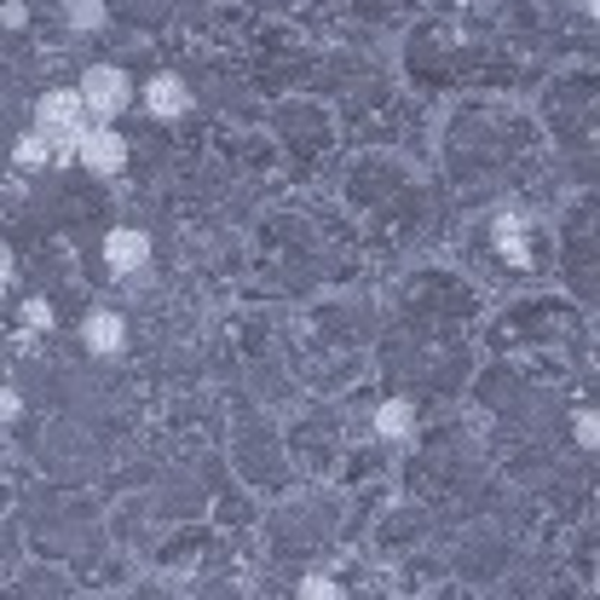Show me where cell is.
Listing matches in <instances>:
<instances>
[{
  "label": "cell",
  "instance_id": "9a60e30c",
  "mask_svg": "<svg viewBox=\"0 0 600 600\" xmlns=\"http://www.w3.org/2000/svg\"><path fill=\"white\" fill-rule=\"evenodd\" d=\"M12 272H17V260H12L7 243H0V289H12Z\"/></svg>",
  "mask_w": 600,
  "mask_h": 600
},
{
  "label": "cell",
  "instance_id": "7c38bea8",
  "mask_svg": "<svg viewBox=\"0 0 600 600\" xmlns=\"http://www.w3.org/2000/svg\"><path fill=\"white\" fill-rule=\"evenodd\" d=\"M300 600H341V589H335L329 577H307V584H300Z\"/></svg>",
  "mask_w": 600,
  "mask_h": 600
},
{
  "label": "cell",
  "instance_id": "8fae6325",
  "mask_svg": "<svg viewBox=\"0 0 600 600\" xmlns=\"http://www.w3.org/2000/svg\"><path fill=\"white\" fill-rule=\"evenodd\" d=\"M572 433H577V445H584V451H595V445H600V422H595V410H577Z\"/></svg>",
  "mask_w": 600,
  "mask_h": 600
},
{
  "label": "cell",
  "instance_id": "52a82bcc",
  "mask_svg": "<svg viewBox=\"0 0 600 600\" xmlns=\"http://www.w3.org/2000/svg\"><path fill=\"white\" fill-rule=\"evenodd\" d=\"M375 433L382 439H410L416 433V410L405 405V398H387V405L375 410Z\"/></svg>",
  "mask_w": 600,
  "mask_h": 600
},
{
  "label": "cell",
  "instance_id": "3957f363",
  "mask_svg": "<svg viewBox=\"0 0 600 600\" xmlns=\"http://www.w3.org/2000/svg\"><path fill=\"white\" fill-rule=\"evenodd\" d=\"M75 163H82L87 173H98V179L122 173V168H128V139L116 133L110 122H98V128L82 133V145H75Z\"/></svg>",
  "mask_w": 600,
  "mask_h": 600
},
{
  "label": "cell",
  "instance_id": "8992f818",
  "mask_svg": "<svg viewBox=\"0 0 600 600\" xmlns=\"http://www.w3.org/2000/svg\"><path fill=\"white\" fill-rule=\"evenodd\" d=\"M82 341H87V352L110 358V352H122V347H128V324H122L116 312H93V317H87V329H82Z\"/></svg>",
  "mask_w": 600,
  "mask_h": 600
},
{
  "label": "cell",
  "instance_id": "ba28073f",
  "mask_svg": "<svg viewBox=\"0 0 600 600\" xmlns=\"http://www.w3.org/2000/svg\"><path fill=\"white\" fill-rule=\"evenodd\" d=\"M64 17H70V29H82V35H93V29H105V0H64Z\"/></svg>",
  "mask_w": 600,
  "mask_h": 600
},
{
  "label": "cell",
  "instance_id": "30bf717a",
  "mask_svg": "<svg viewBox=\"0 0 600 600\" xmlns=\"http://www.w3.org/2000/svg\"><path fill=\"white\" fill-rule=\"evenodd\" d=\"M24 329H52V307H47L41 295L24 300Z\"/></svg>",
  "mask_w": 600,
  "mask_h": 600
},
{
  "label": "cell",
  "instance_id": "7a4b0ae2",
  "mask_svg": "<svg viewBox=\"0 0 600 600\" xmlns=\"http://www.w3.org/2000/svg\"><path fill=\"white\" fill-rule=\"evenodd\" d=\"M75 93H82L87 122H116V116L133 105V75H128L122 64H93Z\"/></svg>",
  "mask_w": 600,
  "mask_h": 600
},
{
  "label": "cell",
  "instance_id": "6da1fadb",
  "mask_svg": "<svg viewBox=\"0 0 600 600\" xmlns=\"http://www.w3.org/2000/svg\"><path fill=\"white\" fill-rule=\"evenodd\" d=\"M35 133H47L52 151L75 156V145H82V133H87L82 93H75V87H52V93L35 98Z\"/></svg>",
  "mask_w": 600,
  "mask_h": 600
},
{
  "label": "cell",
  "instance_id": "277c9868",
  "mask_svg": "<svg viewBox=\"0 0 600 600\" xmlns=\"http://www.w3.org/2000/svg\"><path fill=\"white\" fill-rule=\"evenodd\" d=\"M105 266L122 272V277L145 272V266H151V237L139 231V226H116V231L105 237Z\"/></svg>",
  "mask_w": 600,
  "mask_h": 600
},
{
  "label": "cell",
  "instance_id": "9c48e42d",
  "mask_svg": "<svg viewBox=\"0 0 600 600\" xmlns=\"http://www.w3.org/2000/svg\"><path fill=\"white\" fill-rule=\"evenodd\" d=\"M12 163H17V168H47V163H52L47 133H24V139H17V145H12Z\"/></svg>",
  "mask_w": 600,
  "mask_h": 600
},
{
  "label": "cell",
  "instance_id": "4fadbf2b",
  "mask_svg": "<svg viewBox=\"0 0 600 600\" xmlns=\"http://www.w3.org/2000/svg\"><path fill=\"white\" fill-rule=\"evenodd\" d=\"M0 24H7V29H24V24H29V7H24V0H7V7H0Z\"/></svg>",
  "mask_w": 600,
  "mask_h": 600
},
{
  "label": "cell",
  "instance_id": "5bb4252c",
  "mask_svg": "<svg viewBox=\"0 0 600 600\" xmlns=\"http://www.w3.org/2000/svg\"><path fill=\"white\" fill-rule=\"evenodd\" d=\"M17 410H24V398H17L12 387H0V422H12Z\"/></svg>",
  "mask_w": 600,
  "mask_h": 600
},
{
  "label": "cell",
  "instance_id": "5b68a950",
  "mask_svg": "<svg viewBox=\"0 0 600 600\" xmlns=\"http://www.w3.org/2000/svg\"><path fill=\"white\" fill-rule=\"evenodd\" d=\"M139 98H145V110H151V116H163V122H179V116L191 110V87L179 82V75H151Z\"/></svg>",
  "mask_w": 600,
  "mask_h": 600
}]
</instances>
